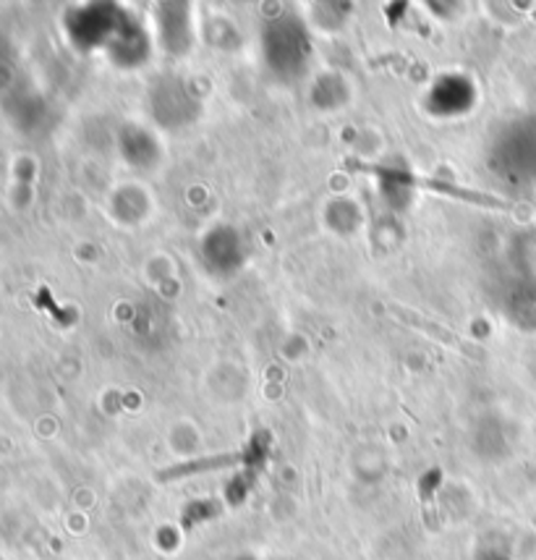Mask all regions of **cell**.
<instances>
[{"instance_id": "obj_1", "label": "cell", "mask_w": 536, "mask_h": 560, "mask_svg": "<svg viewBox=\"0 0 536 560\" xmlns=\"http://www.w3.org/2000/svg\"><path fill=\"white\" fill-rule=\"evenodd\" d=\"M417 186H424V189H432V191H442V195H451V197H458L464 199V202H471V205H481V208H505V205L498 202V199L487 197V195H479V191H468V189H461V186H451L445 182H432V178H411Z\"/></svg>"}]
</instances>
